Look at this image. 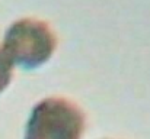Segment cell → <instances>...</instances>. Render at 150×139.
Returning a JSON list of instances; mask_svg holds the SVG:
<instances>
[{
	"label": "cell",
	"instance_id": "cell-1",
	"mask_svg": "<svg viewBox=\"0 0 150 139\" xmlns=\"http://www.w3.org/2000/svg\"><path fill=\"white\" fill-rule=\"evenodd\" d=\"M55 48V32L45 20L22 17L9 26L0 49L13 65L34 70L50 59Z\"/></svg>",
	"mask_w": 150,
	"mask_h": 139
},
{
	"label": "cell",
	"instance_id": "cell-3",
	"mask_svg": "<svg viewBox=\"0 0 150 139\" xmlns=\"http://www.w3.org/2000/svg\"><path fill=\"white\" fill-rule=\"evenodd\" d=\"M13 64L0 49V93H3L12 81L13 77Z\"/></svg>",
	"mask_w": 150,
	"mask_h": 139
},
{
	"label": "cell",
	"instance_id": "cell-2",
	"mask_svg": "<svg viewBox=\"0 0 150 139\" xmlns=\"http://www.w3.org/2000/svg\"><path fill=\"white\" fill-rule=\"evenodd\" d=\"M86 126L83 110L66 97H47L29 113L23 139H82Z\"/></svg>",
	"mask_w": 150,
	"mask_h": 139
}]
</instances>
